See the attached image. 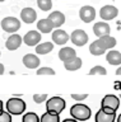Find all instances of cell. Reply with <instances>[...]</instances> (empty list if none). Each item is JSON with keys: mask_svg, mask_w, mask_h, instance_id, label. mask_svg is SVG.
I'll return each mask as SVG.
<instances>
[{"mask_svg": "<svg viewBox=\"0 0 121 122\" xmlns=\"http://www.w3.org/2000/svg\"><path fill=\"white\" fill-rule=\"evenodd\" d=\"M3 74H4V65L0 64V75H3Z\"/></svg>", "mask_w": 121, "mask_h": 122, "instance_id": "836d02e7", "label": "cell"}, {"mask_svg": "<svg viewBox=\"0 0 121 122\" xmlns=\"http://www.w3.org/2000/svg\"><path fill=\"white\" fill-rule=\"evenodd\" d=\"M1 28L8 33H16L21 28V22L16 17H6L1 20Z\"/></svg>", "mask_w": 121, "mask_h": 122, "instance_id": "277c9868", "label": "cell"}, {"mask_svg": "<svg viewBox=\"0 0 121 122\" xmlns=\"http://www.w3.org/2000/svg\"><path fill=\"white\" fill-rule=\"evenodd\" d=\"M22 42H23V38H22L19 34L17 33H13L8 40L5 41V47L9 50V51H14V50L19 48Z\"/></svg>", "mask_w": 121, "mask_h": 122, "instance_id": "30bf717a", "label": "cell"}, {"mask_svg": "<svg viewBox=\"0 0 121 122\" xmlns=\"http://www.w3.org/2000/svg\"><path fill=\"white\" fill-rule=\"evenodd\" d=\"M88 74L89 75H106L107 74V70H106L103 66H101V65H97V66L90 69Z\"/></svg>", "mask_w": 121, "mask_h": 122, "instance_id": "4316f807", "label": "cell"}, {"mask_svg": "<svg viewBox=\"0 0 121 122\" xmlns=\"http://www.w3.org/2000/svg\"><path fill=\"white\" fill-rule=\"evenodd\" d=\"M120 99H121V95H120Z\"/></svg>", "mask_w": 121, "mask_h": 122, "instance_id": "f35d334b", "label": "cell"}, {"mask_svg": "<svg viewBox=\"0 0 121 122\" xmlns=\"http://www.w3.org/2000/svg\"><path fill=\"white\" fill-rule=\"evenodd\" d=\"M40 41H41V34L37 30H29L23 37V42L27 46H37Z\"/></svg>", "mask_w": 121, "mask_h": 122, "instance_id": "4fadbf2b", "label": "cell"}, {"mask_svg": "<svg viewBox=\"0 0 121 122\" xmlns=\"http://www.w3.org/2000/svg\"><path fill=\"white\" fill-rule=\"evenodd\" d=\"M36 74L37 75H55V71L51 67H40L37 69Z\"/></svg>", "mask_w": 121, "mask_h": 122, "instance_id": "83f0119b", "label": "cell"}, {"mask_svg": "<svg viewBox=\"0 0 121 122\" xmlns=\"http://www.w3.org/2000/svg\"><path fill=\"white\" fill-rule=\"evenodd\" d=\"M70 114L71 117L75 118L77 121H87L90 118V114H92V111L88 106L83 104V103H77L70 108Z\"/></svg>", "mask_w": 121, "mask_h": 122, "instance_id": "6da1fadb", "label": "cell"}, {"mask_svg": "<svg viewBox=\"0 0 121 122\" xmlns=\"http://www.w3.org/2000/svg\"><path fill=\"white\" fill-rule=\"evenodd\" d=\"M66 103L61 97H51L46 102V111L52 114H60L65 109Z\"/></svg>", "mask_w": 121, "mask_h": 122, "instance_id": "7a4b0ae2", "label": "cell"}, {"mask_svg": "<svg viewBox=\"0 0 121 122\" xmlns=\"http://www.w3.org/2000/svg\"><path fill=\"white\" fill-rule=\"evenodd\" d=\"M79 17L84 23H90L92 20H94L96 18V10H94L93 6L90 5H84L80 8L79 10Z\"/></svg>", "mask_w": 121, "mask_h": 122, "instance_id": "52a82bcc", "label": "cell"}, {"mask_svg": "<svg viewBox=\"0 0 121 122\" xmlns=\"http://www.w3.org/2000/svg\"><path fill=\"white\" fill-rule=\"evenodd\" d=\"M116 112L115 113H106L102 111V108H100V111L96 113V117H94V120L96 122H115L116 120Z\"/></svg>", "mask_w": 121, "mask_h": 122, "instance_id": "2e32d148", "label": "cell"}, {"mask_svg": "<svg viewBox=\"0 0 121 122\" xmlns=\"http://www.w3.org/2000/svg\"><path fill=\"white\" fill-rule=\"evenodd\" d=\"M0 122H12V114L9 112H4L3 111L0 113Z\"/></svg>", "mask_w": 121, "mask_h": 122, "instance_id": "f1b7e54d", "label": "cell"}, {"mask_svg": "<svg viewBox=\"0 0 121 122\" xmlns=\"http://www.w3.org/2000/svg\"><path fill=\"white\" fill-rule=\"evenodd\" d=\"M61 122H79V121H77L75 118H65V120L61 121Z\"/></svg>", "mask_w": 121, "mask_h": 122, "instance_id": "d6a6232c", "label": "cell"}, {"mask_svg": "<svg viewBox=\"0 0 121 122\" xmlns=\"http://www.w3.org/2000/svg\"><path fill=\"white\" fill-rule=\"evenodd\" d=\"M106 51H107V50H106L103 46L100 43V41H98V40L92 42L90 46H89V52L92 53V55H94V56H101V55H103Z\"/></svg>", "mask_w": 121, "mask_h": 122, "instance_id": "ffe728a7", "label": "cell"}, {"mask_svg": "<svg viewBox=\"0 0 121 122\" xmlns=\"http://www.w3.org/2000/svg\"><path fill=\"white\" fill-rule=\"evenodd\" d=\"M48 20L51 22V24L54 25V28H60L64 23H65V15L61 11H52L48 15Z\"/></svg>", "mask_w": 121, "mask_h": 122, "instance_id": "8fae6325", "label": "cell"}, {"mask_svg": "<svg viewBox=\"0 0 121 122\" xmlns=\"http://www.w3.org/2000/svg\"><path fill=\"white\" fill-rule=\"evenodd\" d=\"M102 108V111H103V112H106V113H115V111H112L111 108H107V107H101Z\"/></svg>", "mask_w": 121, "mask_h": 122, "instance_id": "1f68e13d", "label": "cell"}, {"mask_svg": "<svg viewBox=\"0 0 121 122\" xmlns=\"http://www.w3.org/2000/svg\"><path fill=\"white\" fill-rule=\"evenodd\" d=\"M64 66L68 71H74V70H78V69L82 67V59L80 57H73V59L68 60L64 62Z\"/></svg>", "mask_w": 121, "mask_h": 122, "instance_id": "d6986e66", "label": "cell"}, {"mask_svg": "<svg viewBox=\"0 0 121 122\" xmlns=\"http://www.w3.org/2000/svg\"><path fill=\"white\" fill-rule=\"evenodd\" d=\"M46 99H47V94H35V95H33V101H35L37 104L45 102Z\"/></svg>", "mask_w": 121, "mask_h": 122, "instance_id": "f546056e", "label": "cell"}, {"mask_svg": "<svg viewBox=\"0 0 121 122\" xmlns=\"http://www.w3.org/2000/svg\"><path fill=\"white\" fill-rule=\"evenodd\" d=\"M117 14H119V10L113 5H105L100 10V17L103 20H111V19L117 17Z\"/></svg>", "mask_w": 121, "mask_h": 122, "instance_id": "ba28073f", "label": "cell"}, {"mask_svg": "<svg viewBox=\"0 0 121 122\" xmlns=\"http://www.w3.org/2000/svg\"><path fill=\"white\" fill-rule=\"evenodd\" d=\"M40 122H60V114H52L46 112L41 116Z\"/></svg>", "mask_w": 121, "mask_h": 122, "instance_id": "cb8c5ba5", "label": "cell"}, {"mask_svg": "<svg viewBox=\"0 0 121 122\" xmlns=\"http://www.w3.org/2000/svg\"><path fill=\"white\" fill-rule=\"evenodd\" d=\"M0 1H5V0H0Z\"/></svg>", "mask_w": 121, "mask_h": 122, "instance_id": "74e56055", "label": "cell"}, {"mask_svg": "<svg viewBox=\"0 0 121 122\" xmlns=\"http://www.w3.org/2000/svg\"><path fill=\"white\" fill-rule=\"evenodd\" d=\"M73 57H77V52L71 47H64L59 51V59L61 61H64V62L70 60V59H73Z\"/></svg>", "mask_w": 121, "mask_h": 122, "instance_id": "ac0fdd59", "label": "cell"}, {"mask_svg": "<svg viewBox=\"0 0 121 122\" xmlns=\"http://www.w3.org/2000/svg\"><path fill=\"white\" fill-rule=\"evenodd\" d=\"M70 40L75 46H84L88 42V34H87L83 29H75L73 33L70 34Z\"/></svg>", "mask_w": 121, "mask_h": 122, "instance_id": "5b68a950", "label": "cell"}, {"mask_svg": "<svg viewBox=\"0 0 121 122\" xmlns=\"http://www.w3.org/2000/svg\"><path fill=\"white\" fill-rule=\"evenodd\" d=\"M37 5H38V8L41 10L48 11L52 8V1L51 0H37Z\"/></svg>", "mask_w": 121, "mask_h": 122, "instance_id": "d4e9b609", "label": "cell"}, {"mask_svg": "<svg viewBox=\"0 0 121 122\" xmlns=\"http://www.w3.org/2000/svg\"><path fill=\"white\" fill-rule=\"evenodd\" d=\"M69 38H70V36L63 29H56L52 32V41H54V43L59 45V46L65 45L69 41Z\"/></svg>", "mask_w": 121, "mask_h": 122, "instance_id": "7c38bea8", "label": "cell"}, {"mask_svg": "<svg viewBox=\"0 0 121 122\" xmlns=\"http://www.w3.org/2000/svg\"><path fill=\"white\" fill-rule=\"evenodd\" d=\"M116 120H117V122H121V113L119 114V116H117V118H116Z\"/></svg>", "mask_w": 121, "mask_h": 122, "instance_id": "8d00e7d4", "label": "cell"}, {"mask_svg": "<svg viewBox=\"0 0 121 122\" xmlns=\"http://www.w3.org/2000/svg\"><path fill=\"white\" fill-rule=\"evenodd\" d=\"M1 112H3V102L0 101V113H1Z\"/></svg>", "mask_w": 121, "mask_h": 122, "instance_id": "d590c367", "label": "cell"}, {"mask_svg": "<svg viewBox=\"0 0 121 122\" xmlns=\"http://www.w3.org/2000/svg\"><path fill=\"white\" fill-rule=\"evenodd\" d=\"M6 111L10 114H14V116H19L26 111V103L23 99L21 98H10L8 102H6Z\"/></svg>", "mask_w": 121, "mask_h": 122, "instance_id": "3957f363", "label": "cell"}, {"mask_svg": "<svg viewBox=\"0 0 121 122\" xmlns=\"http://www.w3.org/2000/svg\"><path fill=\"white\" fill-rule=\"evenodd\" d=\"M21 19L24 23H27V24H31L37 19V14L32 8H24L21 11Z\"/></svg>", "mask_w": 121, "mask_h": 122, "instance_id": "9a60e30c", "label": "cell"}, {"mask_svg": "<svg viewBox=\"0 0 121 122\" xmlns=\"http://www.w3.org/2000/svg\"><path fill=\"white\" fill-rule=\"evenodd\" d=\"M100 43L103 46L106 50H111L116 46V38L115 37H111V36H103L101 38H98Z\"/></svg>", "mask_w": 121, "mask_h": 122, "instance_id": "7402d4cb", "label": "cell"}, {"mask_svg": "<svg viewBox=\"0 0 121 122\" xmlns=\"http://www.w3.org/2000/svg\"><path fill=\"white\" fill-rule=\"evenodd\" d=\"M88 97V94H71V98L74 99V101H77V102H80V101H84V99Z\"/></svg>", "mask_w": 121, "mask_h": 122, "instance_id": "4dcf8cb0", "label": "cell"}, {"mask_svg": "<svg viewBox=\"0 0 121 122\" xmlns=\"http://www.w3.org/2000/svg\"><path fill=\"white\" fill-rule=\"evenodd\" d=\"M22 61H23L24 66L27 69H37L40 66V62H41V60L36 55H33V53H27V55H24Z\"/></svg>", "mask_w": 121, "mask_h": 122, "instance_id": "5bb4252c", "label": "cell"}, {"mask_svg": "<svg viewBox=\"0 0 121 122\" xmlns=\"http://www.w3.org/2000/svg\"><path fill=\"white\" fill-rule=\"evenodd\" d=\"M106 61L110 65H121V52L115 51V50L108 51L106 55Z\"/></svg>", "mask_w": 121, "mask_h": 122, "instance_id": "e0dca14e", "label": "cell"}, {"mask_svg": "<svg viewBox=\"0 0 121 122\" xmlns=\"http://www.w3.org/2000/svg\"><path fill=\"white\" fill-rule=\"evenodd\" d=\"M52 48H54V43L43 42V43H40L36 46V53L37 55H46V53L52 51Z\"/></svg>", "mask_w": 121, "mask_h": 122, "instance_id": "603a6c76", "label": "cell"}, {"mask_svg": "<svg viewBox=\"0 0 121 122\" xmlns=\"http://www.w3.org/2000/svg\"><path fill=\"white\" fill-rule=\"evenodd\" d=\"M101 107H107V108H111L112 111L116 112L120 107V98L116 97V95H113V94L105 95L103 99H102V102H101Z\"/></svg>", "mask_w": 121, "mask_h": 122, "instance_id": "8992f818", "label": "cell"}, {"mask_svg": "<svg viewBox=\"0 0 121 122\" xmlns=\"http://www.w3.org/2000/svg\"><path fill=\"white\" fill-rule=\"evenodd\" d=\"M93 32H94V34H96L98 38H101V37H103V36H110L111 28H110L108 23H106V22H98V23H96V24L93 25Z\"/></svg>", "mask_w": 121, "mask_h": 122, "instance_id": "9c48e42d", "label": "cell"}, {"mask_svg": "<svg viewBox=\"0 0 121 122\" xmlns=\"http://www.w3.org/2000/svg\"><path fill=\"white\" fill-rule=\"evenodd\" d=\"M22 122H40V117L35 112H28L23 116Z\"/></svg>", "mask_w": 121, "mask_h": 122, "instance_id": "484cf974", "label": "cell"}, {"mask_svg": "<svg viewBox=\"0 0 121 122\" xmlns=\"http://www.w3.org/2000/svg\"><path fill=\"white\" fill-rule=\"evenodd\" d=\"M37 29L42 33H50L51 30H54V25L51 24V22L48 19H41L37 23Z\"/></svg>", "mask_w": 121, "mask_h": 122, "instance_id": "44dd1931", "label": "cell"}, {"mask_svg": "<svg viewBox=\"0 0 121 122\" xmlns=\"http://www.w3.org/2000/svg\"><path fill=\"white\" fill-rule=\"evenodd\" d=\"M116 75H121V66L116 70Z\"/></svg>", "mask_w": 121, "mask_h": 122, "instance_id": "e575fe53", "label": "cell"}, {"mask_svg": "<svg viewBox=\"0 0 121 122\" xmlns=\"http://www.w3.org/2000/svg\"><path fill=\"white\" fill-rule=\"evenodd\" d=\"M0 55H1V52H0Z\"/></svg>", "mask_w": 121, "mask_h": 122, "instance_id": "ab89813d", "label": "cell"}]
</instances>
